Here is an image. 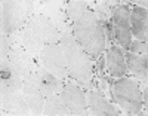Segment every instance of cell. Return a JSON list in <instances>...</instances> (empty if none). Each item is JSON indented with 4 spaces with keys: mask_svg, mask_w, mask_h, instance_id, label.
Here are the masks:
<instances>
[{
    "mask_svg": "<svg viewBox=\"0 0 148 116\" xmlns=\"http://www.w3.org/2000/svg\"><path fill=\"white\" fill-rule=\"evenodd\" d=\"M65 9L76 42L90 58L98 60L107 48L101 21L89 8L88 2L82 0L67 2Z\"/></svg>",
    "mask_w": 148,
    "mask_h": 116,
    "instance_id": "obj_1",
    "label": "cell"
},
{
    "mask_svg": "<svg viewBox=\"0 0 148 116\" xmlns=\"http://www.w3.org/2000/svg\"><path fill=\"white\" fill-rule=\"evenodd\" d=\"M59 45L65 54L68 76L80 86L89 89L93 82V64L90 57L76 42L71 27L62 33Z\"/></svg>",
    "mask_w": 148,
    "mask_h": 116,
    "instance_id": "obj_2",
    "label": "cell"
},
{
    "mask_svg": "<svg viewBox=\"0 0 148 116\" xmlns=\"http://www.w3.org/2000/svg\"><path fill=\"white\" fill-rule=\"evenodd\" d=\"M39 2L34 0H5L0 3V25L3 34H12L27 25V21L37 14Z\"/></svg>",
    "mask_w": 148,
    "mask_h": 116,
    "instance_id": "obj_3",
    "label": "cell"
},
{
    "mask_svg": "<svg viewBox=\"0 0 148 116\" xmlns=\"http://www.w3.org/2000/svg\"><path fill=\"white\" fill-rule=\"evenodd\" d=\"M113 100L127 115H144L142 113V92L136 81L130 77H119L113 82Z\"/></svg>",
    "mask_w": 148,
    "mask_h": 116,
    "instance_id": "obj_4",
    "label": "cell"
},
{
    "mask_svg": "<svg viewBox=\"0 0 148 116\" xmlns=\"http://www.w3.org/2000/svg\"><path fill=\"white\" fill-rule=\"evenodd\" d=\"M111 25H113L114 42L121 49H127L132 42L130 30V8L126 3H120L113 9L111 14Z\"/></svg>",
    "mask_w": 148,
    "mask_h": 116,
    "instance_id": "obj_5",
    "label": "cell"
},
{
    "mask_svg": "<svg viewBox=\"0 0 148 116\" xmlns=\"http://www.w3.org/2000/svg\"><path fill=\"white\" fill-rule=\"evenodd\" d=\"M39 60L42 63V66L52 74L61 77L65 82L71 79L68 76L67 60H65V54H64L62 48H61V45H45L39 55Z\"/></svg>",
    "mask_w": 148,
    "mask_h": 116,
    "instance_id": "obj_6",
    "label": "cell"
},
{
    "mask_svg": "<svg viewBox=\"0 0 148 116\" xmlns=\"http://www.w3.org/2000/svg\"><path fill=\"white\" fill-rule=\"evenodd\" d=\"M59 95L62 98L65 107L70 110V115L89 116V109H88V104H86V94L79 85L73 82H65Z\"/></svg>",
    "mask_w": 148,
    "mask_h": 116,
    "instance_id": "obj_7",
    "label": "cell"
},
{
    "mask_svg": "<svg viewBox=\"0 0 148 116\" xmlns=\"http://www.w3.org/2000/svg\"><path fill=\"white\" fill-rule=\"evenodd\" d=\"M0 106H2V115H15V116L31 115L27 100L19 89H9V88L0 89Z\"/></svg>",
    "mask_w": 148,
    "mask_h": 116,
    "instance_id": "obj_8",
    "label": "cell"
},
{
    "mask_svg": "<svg viewBox=\"0 0 148 116\" xmlns=\"http://www.w3.org/2000/svg\"><path fill=\"white\" fill-rule=\"evenodd\" d=\"M67 2H59V0H46V2H39L37 6V14H40L46 17L47 19H51L55 27L64 33L71 27V22L67 15V9H65Z\"/></svg>",
    "mask_w": 148,
    "mask_h": 116,
    "instance_id": "obj_9",
    "label": "cell"
},
{
    "mask_svg": "<svg viewBox=\"0 0 148 116\" xmlns=\"http://www.w3.org/2000/svg\"><path fill=\"white\" fill-rule=\"evenodd\" d=\"M27 25L42 39V42L45 45H59L62 33H61L55 27V24L51 19H47L46 17H43L40 14H34L27 21Z\"/></svg>",
    "mask_w": 148,
    "mask_h": 116,
    "instance_id": "obj_10",
    "label": "cell"
},
{
    "mask_svg": "<svg viewBox=\"0 0 148 116\" xmlns=\"http://www.w3.org/2000/svg\"><path fill=\"white\" fill-rule=\"evenodd\" d=\"M8 60L10 61L12 66L18 70V73L24 77V79H25L31 72L39 70L40 66H42L39 58L31 57L27 51H24V49H12L9 52Z\"/></svg>",
    "mask_w": 148,
    "mask_h": 116,
    "instance_id": "obj_11",
    "label": "cell"
},
{
    "mask_svg": "<svg viewBox=\"0 0 148 116\" xmlns=\"http://www.w3.org/2000/svg\"><path fill=\"white\" fill-rule=\"evenodd\" d=\"M88 107H89L90 116H119L121 115V112H119L111 104L105 95H102L99 91H95V89H88Z\"/></svg>",
    "mask_w": 148,
    "mask_h": 116,
    "instance_id": "obj_12",
    "label": "cell"
},
{
    "mask_svg": "<svg viewBox=\"0 0 148 116\" xmlns=\"http://www.w3.org/2000/svg\"><path fill=\"white\" fill-rule=\"evenodd\" d=\"M105 72L108 76L113 77H123L127 73L126 61H125V51L120 46L113 45L108 46L105 54Z\"/></svg>",
    "mask_w": 148,
    "mask_h": 116,
    "instance_id": "obj_13",
    "label": "cell"
},
{
    "mask_svg": "<svg viewBox=\"0 0 148 116\" xmlns=\"http://www.w3.org/2000/svg\"><path fill=\"white\" fill-rule=\"evenodd\" d=\"M130 30L132 36L136 37V40L145 42L148 40V12L144 8L133 6L130 9Z\"/></svg>",
    "mask_w": 148,
    "mask_h": 116,
    "instance_id": "obj_14",
    "label": "cell"
},
{
    "mask_svg": "<svg viewBox=\"0 0 148 116\" xmlns=\"http://www.w3.org/2000/svg\"><path fill=\"white\" fill-rule=\"evenodd\" d=\"M22 94L27 100V104L31 110V115L39 116L43 115V107H45V95L42 92V89L37 86L36 83L24 79V85H22Z\"/></svg>",
    "mask_w": 148,
    "mask_h": 116,
    "instance_id": "obj_15",
    "label": "cell"
},
{
    "mask_svg": "<svg viewBox=\"0 0 148 116\" xmlns=\"http://www.w3.org/2000/svg\"><path fill=\"white\" fill-rule=\"evenodd\" d=\"M0 83L2 88L9 89H22L24 85V77L18 73V70L12 66L9 60L0 61Z\"/></svg>",
    "mask_w": 148,
    "mask_h": 116,
    "instance_id": "obj_16",
    "label": "cell"
},
{
    "mask_svg": "<svg viewBox=\"0 0 148 116\" xmlns=\"http://www.w3.org/2000/svg\"><path fill=\"white\" fill-rule=\"evenodd\" d=\"M21 42H22V49L27 51V52L34 57V58H39L42 49L45 46V43L42 42V39L37 36L28 25L22 27L21 30Z\"/></svg>",
    "mask_w": 148,
    "mask_h": 116,
    "instance_id": "obj_17",
    "label": "cell"
},
{
    "mask_svg": "<svg viewBox=\"0 0 148 116\" xmlns=\"http://www.w3.org/2000/svg\"><path fill=\"white\" fill-rule=\"evenodd\" d=\"M125 61H126V67L127 72H130L133 76H136L141 81H147L148 77V61L147 57H141L136 54L127 52L125 54Z\"/></svg>",
    "mask_w": 148,
    "mask_h": 116,
    "instance_id": "obj_18",
    "label": "cell"
},
{
    "mask_svg": "<svg viewBox=\"0 0 148 116\" xmlns=\"http://www.w3.org/2000/svg\"><path fill=\"white\" fill-rule=\"evenodd\" d=\"M40 74H42V85H40V89L43 95H47V94H61L62 88L65 85V81H62L61 77L52 74L49 70H46L43 66L40 67Z\"/></svg>",
    "mask_w": 148,
    "mask_h": 116,
    "instance_id": "obj_19",
    "label": "cell"
},
{
    "mask_svg": "<svg viewBox=\"0 0 148 116\" xmlns=\"http://www.w3.org/2000/svg\"><path fill=\"white\" fill-rule=\"evenodd\" d=\"M45 116H70V110L65 107L59 94H47L45 95Z\"/></svg>",
    "mask_w": 148,
    "mask_h": 116,
    "instance_id": "obj_20",
    "label": "cell"
},
{
    "mask_svg": "<svg viewBox=\"0 0 148 116\" xmlns=\"http://www.w3.org/2000/svg\"><path fill=\"white\" fill-rule=\"evenodd\" d=\"M113 79L110 76H98V86H99V92L105 97L113 98Z\"/></svg>",
    "mask_w": 148,
    "mask_h": 116,
    "instance_id": "obj_21",
    "label": "cell"
},
{
    "mask_svg": "<svg viewBox=\"0 0 148 116\" xmlns=\"http://www.w3.org/2000/svg\"><path fill=\"white\" fill-rule=\"evenodd\" d=\"M132 54H136V55H141V57H147L148 55V46L145 42H139V40H132L129 48L126 49Z\"/></svg>",
    "mask_w": 148,
    "mask_h": 116,
    "instance_id": "obj_22",
    "label": "cell"
},
{
    "mask_svg": "<svg viewBox=\"0 0 148 116\" xmlns=\"http://www.w3.org/2000/svg\"><path fill=\"white\" fill-rule=\"evenodd\" d=\"M10 51H12V48H10V42H9V36L2 33V36H0V58L8 60Z\"/></svg>",
    "mask_w": 148,
    "mask_h": 116,
    "instance_id": "obj_23",
    "label": "cell"
},
{
    "mask_svg": "<svg viewBox=\"0 0 148 116\" xmlns=\"http://www.w3.org/2000/svg\"><path fill=\"white\" fill-rule=\"evenodd\" d=\"M96 74L98 76H104L105 74V57L101 55L96 60Z\"/></svg>",
    "mask_w": 148,
    "mask_h": 116,
    "instance_id": "obj_24",
    "label": "cell"
}]
</instances>
